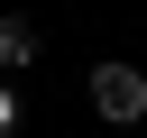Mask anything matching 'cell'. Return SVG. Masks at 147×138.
I'll return each instance as SVG.
<instances>
[{"instance_id":"1","label":"cell","mask_w":147,"mask_h":138,"mask_svg":"<svg viewBox=\"0 0 147 138\" xmlns=\"http://www.w3.org/2000/svg\"><path fill=\"white\" fill-rule=\"evenodd\" d=\"M92 110H101L110 129H138V120H147V74H138L129 55H101V64H92Z\"/></svg>"},{"instance_id":"2","label":"cell","mask_w":147,"mask_h":138,"mask_svg":"<svg viewBox=\"0 0 147 138\" xmlns=\"http://www.w3.org/2000/svg\"><path fill=\"white\" fill-rule=\"evenodd\" d=\"M28 64H37V18L0 9V74H28Z\"/></svg>"},{"instance_id":"3","label":"cell","mask_w":147,"mask_h":138,"mask_svg":"<svg viewBox=\"0 0 147 138\" xmlns=\"http://www.w3.org/2000/svg\"><path fill=\"white\" fill-rule=\"evenodd\" d=\"M0 138H18V83H0Z\"/></svg>"}]
</instances>
